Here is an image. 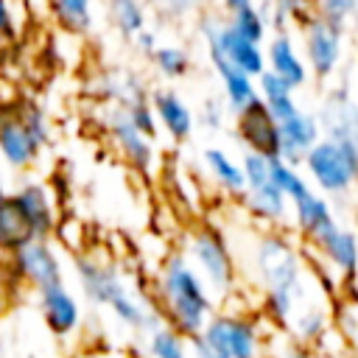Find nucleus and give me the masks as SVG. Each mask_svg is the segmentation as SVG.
I'll use <instances>...</instances> for the list:
<instances>
[{
	"label": "nucleus",
	"mask_w": 358,
	"mask_h": 358,
	"mask_svg": "<svg viewBox=\"0 0 358 358\" xmlns=\"http://www.w3.org/2000/svg\"><path fill=\"white\" fill-rule=\"evenodd\" d=\"M17 204L28 215L36 241H50L53 232L59 229V213H56V199L42 182H25L14 190Z\"/></svg>",
	"instance_id": "12"
},
{
	"label": "nucleus",
	"mask_w": 358,
	"mask_h": 358,
	"mask_svg": "<svg viewBox=\"0 0 358 358\" xmlns=\"http://www.w3.org/2000/svg\"><path fill=\"white\" fill-rule=\"evenodd\" d=\"M151 64L157 67V73L162 78L176 81L190 73V53L182 45H159L151 56Z\"/></svg>",
	"instance_id": "29"
},
{
	"label": "nucleus",
	"mask_w": 358,
	"mask_h": 358,
	"mask_svg": "<svg viewBox=\"0 0 358 358\" xmlns=\"http://www.w3.org/2000/svg\"><path fill=\"white\" fill-rule=\"evenodd\" d=\"M308 56L316 73H330L338 59V34L330 22H310L308 31Z\"/></svg>",
	"instance_id": "19"
},
{
	"label": "nucleus",
	"mask_w": 358,
	"mask_h": 358,
	"mask_svg": "<svg viewBox=\"0 0 358 358\" xmlns=\"http://www.w3.org/2000/svg\"><path fill=\"white\" fill-rule=\"evenodd\" d=\"M36 296H39V313L45 319V327L56 338H70L81 330V322H84L81 302L76 299V294L67 285L45 288Z\"/></svg>",
	"instance_id": "10"
},
{
	"label": "nucleus",
	"mask_w": 358,
	"mask_h": 358,
	"mask_svg": "<svg viewBox=\"0 0 358 358\" xmlns=\"http://www.w3.org/2000/svg\"><path fill=\"white\" fill-rule=\"evenodd\" d=\"M48 11L53 22L67 34L92 31V0H48Z\"/></svg>",
	"instance_id": "20"
},
{
	"label": "nucleus",
	"mask_w": 358,
	"mask_h": 358,
	"mask_svg": "<svg viewBox=\"0 0 358 358\" xmlns=\"http://www.w3.org/2000/svg\"><path fill=\"white\" fill-rule=\"evenodd\" d=\"M268 64H271V73L280 76L291 90L305 84V67H302L299 56L294 53V45L288 36H277L268 45Z\"/></svg>",
	"instance_id": "22"
},
{
	"label": "nucleus",
	"mask_w": 358,
	"mask_h": 358,
	"mask_svg": "<svg viewBox=\"0 0 358 358\" xmlns=\"http://www.w3.org/2000/svg\"><path fill=\"white\" fill-rule=\"evenodd\" d=\"M131 42H134L137 53H143V56H148V59H151V56H154V50L159 48V42H157V34H154V31H148V28H145V31H140V34H137Z\"/></svg>",
	"instance_id": "36"
},
{
	"label": "nucleus",
	"mask_w": 358,
	"mask_h": 358,
	"mask_svg": "<svg viewBox=\"0 0 358 358\" xmlns=\"http://www.w3.org/2000/svg\"><path fill=\"white\" fill-rule=\"evenodd\" d=\"M235 129L252 154H260L266 159H280V123L271 117V112L260 98L252 101L243 112H238Z\"/></svg>",
	"instance_id": "9"
},
{
	"label": "nucleus",
	"mask_w": 358,
	"mask_h": 358,
	"mask_svg": "<svg viewBox=\"0 0 358 358\" xmlns=\"http://www.w3.org/2000/svg\"><path fill=\"white\" fill-rule=\"evenodd\" d=\"M151 305L157 308L159 319L182 333L185 338H193L204 330L210 316L215 313V299L196 274V268L187 263L182 249L171 252L157 274H154V299Z\"/></svg>",
	"instance_id": "1"
},
{
	"label": "nucleus",
	"mask_w": 358,
	"mask_h": 358,
	"mask_svg": "<svg viewBox=\"0 0 358 358\" xmlns=\"http://www.w3.org/2000/svg\"><path fill=\"white\" fill-rule=\"evenodd\" d=\"M260 327L246 313L215 310L204 330L190 338V358H260Z\"/></svg>",
	"instance_id": "3"
},
{
	"label": "nucleus",
	"mask_w": 358,
	"mask_h": 358,
	"mask_svg": "<svg viewBox=\"0 0 358 358\" xmlns=\"http://www.w3.org/2000/svg\"><path fill=\"white\" fill-rule=\"evenodd\" d=\"M260 92H263L260 101L266 103V109L271 112V117L277 123H285V120H291L299 112L296 103H294V98H291V87L280 76H274L271 70H266L260 76Z\"/></svg>",
	"instance_id": "21"
},
{
	"label": "nucleus",
	"mask_w": 358,
	"mask_h": 358,
	"mask_svg": "<svg viewBox=\"0 0 358 358\" xmlns=\"http://www.w3.org/2000/svg\"><path fill=\"white\" fill-rule=\"evenodd\" d=\"M316 243H319L322 255H324L341 274L352 277V274L358 271V238H355L352 232L338 229V227L333 224L327 232H322V235L316 238Z\"/></svg>",
	"instance_id": "18"
},
{
	"label": "nucleus",
	"mask_w": 358,
	"mask_h": 358,
	"mask_svg": "<svg viewBox=\"0 0 358 358\" xmlns=\"http://www.w3.org/2000/svg\"><path fill=\"white\" fill-rule=\"evenodd\" d=\"M162 17L168 20H182V17H190L193 11H199L204 6V0H148Z\"/></svg>",
	"instance_id": "34"
},
{
	"label": "nucleus",
	"mask_w": 358,
	"mask_h": 358,
	"mask_svg": "<svg viewBox=\"0 0 358 358\" xmlns=\"http://www.w3.org/2000/svg\"><path fill=\"white\" fill-rule=\"evenodd\" d=\"M109 22L123 39H134L140 31H145V6L143 0H106Z\"/></svg>",
	"instance_id": "24"
},
{
	"label": "nucleus",
	"mask_w": 358,
	"mask_h": 358,
	"mask_svg": "<svg viewBox=\"0 0 358 358\" xmlns=\"http://www.w3.org/2000/svg\"><path fill=\"white\" fill-rule=\"evenodd\" d=\"M145 352L148 358H190V338L162 322L145 333Z\"/></svg>",
	"instance_id": "25"
},
{
	"label": "nucleus",
	"mask_w": 358,
	"mask_h": 358,
	"mask_svg": "<svg viewBox=\"0 0 358 358\" xmlns=\"http://www.w3.org/2000/svg\"><path fill=\"white\" fill-rule=\"evenodd\" d=\"M0 154L11 168H20V171L31 168L42 154V145L25 129L17 106L0 112Z\"/></svg>",
	"instance_id": "11"
},
{
	"label": "nucleus",
	"mask_w": 358,
	"mask_h": 358,
	"mask_svg": "<svg viewBox=\"0 0 358 358\" xmlns=\"http://www.w3.org/2000/svg\"><path fill=\"white\" fill-rule=\"evenodd\" d=\"M11 266L22 282H28L36 294L53 285H64V263L50 241H31L20 252L11 255Z\"/></svg>",
	"instance_id": "8"
},
{
	"label": "nucleus",
	"mask_w": 358,
	"mask_h": 358,
	"mask_svg": "<svg viewBox=\"0 0 358 358\" xmlns=\"http://www.w3.org/2000/svg\"><path fill=\"white\" fill-rule=\"evenodd\" d=\"M17 109H20V117H22V123H25V129L31 131V137L45 148V145L50 143V123H48L45 109H42L36 101H20Z\"/></svg>",
	"instance_id": "31"
},
{
	"label": "nucleus",
	"mask_w": 358,
	"mask_h": 358,
	"mask_svg": "<svg viewBox=\"0 0 358 358\" xmlns=\"http://www.w3.org/2000/svg\"><path fill=\"white\" fill-rule=\"evenodd\" d=\"M268 168H271V182L277 185V190H280L285 199L299 201L302 196L310 193L308 185H305V179H302L288 162H282V159H268Z\"/></svg>",
	"instance_id": "30"
},
{
	"label": "nucleus",
	"mask_w": 358,
	"mask_h": 358,
	"mask_svg": "<svg viewBox=\"0 0 358 358\" xmlns=\"http://www.w3.org/2000/svg\"><path fill=\"white\" fill-rule=\"evenodd\" d=\"M17 34H20V25H17L11 0H0V39L11 42V39H17Z\"/></svg>",
	"instance_id": "35"
},
{
	"label": "nucleus",
	"mask_w": 358,
	"mask_h": 358,
	"mask_svg": "<svg viewBox=\"0 0 358 358\" xmlns=\"http://www.w3.org/2000/svg\"><path fill=\"white\" fill-rule=\"evenodd\" d=\"M294 210H296V227L308 238H313V241L333 227V215H330L327 201L319 199V196H313V193H308L299 201H294Z\"/></svg>",
	"instance_id": "23"
},
{
	"label": "nucleus",
	"mask_w": 358,
	"mask_h": 358,
	"mask_svg": "<svg viewBox=\"0 0 358 358\" xmlns=\"http://www.w3.org/2000/svg\"><path fill=\"white\" fill-rule=\"evenodd\" d=\"M221 6L229 11V17L232 14H238V11H243V8H255V0H221Z\"/></svg>",
	"instance_id": "40"
},
{
	"label": "nucleus",
	"mask_w": 358,
	"mask_h": 358,
	"mask_svg": "<svg viewBox=\"0 0 358 358\" xmlns=\"http://www.w3.org/2000/svg\"><path fill=\"white\" fill-rule=\"evenodd\" d=\"M204 112H207V115H201V120H204L207 126H218V123H221V112L215 109V103H213V101L207 103V109H204Z\"/></svg>",
	"instance_id": "41"
},
{
	"label": "nucleus",
	"mask_w": 358,
	"mask_h": 358,
	"mask_svg": "<svg viewBox=\"0 0 358 358\" xmlns=\"http://www.w3.org/2000/svg\"><path fill=\"white\" fill-rule=\"evenodd\" d=\"M282 358H313V355H310V350H308L305 344H296V341H294V344H288V347L282 350Z\"/></svg>",
	"instance_id": "39"
},
{
	"label": "nucleus",
	"mask_w": 358,
	"mask_h": 358,
	"mask_svg": "<svg viewBox=\"0 0 358 358\" xmlns=\"http://www.w3.org/2000/svg\"><path fill=\"white\" fill-rule=\"evenodd\" d=\"M73 271H76V280L81 285V294L95 308H109L117 296H123L129 291L123 271L112 260L95 257L90 252H78L73 257Z\"/></svg>",
	"instance_id": "6"
},
{
	"label": "nucleus",
	"mask_w": 358,
	"mask_h": 358,
	"mask_svg": "<svg viewBox=\"0 0 358 358\" xmlns=\"http://www.w3.org/2000/svg\"><path fill=\"white\" fill-rule=\"evenodd\" d=\"M255 271L263 282V313L288 324L302 299V263L282 235H263L255 246Z\"/></svg>",
	"instance_id": "2"
},
{
	"label": "nucleus",
	"mask_w": 358,
	"mask_h": 358,
	"mask_svg": "<svg viewBox=\"0 0 358 358\" xmlns=\"http://www.w3.org/2000/svg\"><path fill=\"white\" fill-rule=\"evenodd\" d=\"M229 25L235 28V34H241L252 45H260L263 36H266V20H263V14L257 8H243V11L232 14Z\"/></svg>",
	"instance_id": "32"
},
{
	"label": "nucleus",
	"mask_w": 358,
	"mask_h": 358,
	"mask_svg": "<svg viewBox=\"0 0 358 358\" xmlns=\"http://www.w3.org/2000/svg\"><path fill=\"white\" fill-rule=\"evenodd\" d=\"M305 162H308V171L313 173V179L324 190H341L358 173V154H355L352 143H347V140L316 143L308 151Z\"/></svg>",
	"instance_id": "7"
},
{
	"label": "nucleus",
	"mask_w": 358,
	"mask_h": 358,
	"mask_svg": "<svg viewBox=\"0 0 358 358\" xmlns=\"http://www.w3.org/2000/svg\"><path fill=\"white\" fill-rule=\"evenodd\" d=\"M288 324H291V330H294L296 344H305V347H308V344H316V341L324 338V333H327V313H324L322 308L308 305V308L296 310Z\"/></svg>",
	"instance_id": "28"
},
{
	"label": "nucleus",
	"mask_w": 358,
	"mask_h": 358,
	"mask_svg": "<svg viewBox=\"0 0 358 358\" xmlns=\"http://www.w3.org/2000/svg\"><path fill=\"white\" fill-rule=\"evenodd\" d=\"M126 115H129V120L134 123V129H137L143 137H148V140L157 137V115H154L148 98H145V101H137V103H131V106H126Z\"/></svg>",
	"instance_id": "33"
},
{
	"label": "nucleus",
	"mask_w": 358,
	"mask_h": 358,
	"mask_svg": "<svg viewBox=\"0 0 358 358\" xmlns=\"http://www.w3.org/2000/svg\"><path fill=\"white\" fill-rule=\"evenodd\" d=\"M76 358H134L126 350H115V347H90L84 352H78Z\"/></svg>",
	"instance_id": "38"
},
{
	"label": "nucleus",
	"mask_w": 358,
	"mask_h": 358,
	"mask_svg": "<svg viewBox=\"0 0 358 358\" xmlns=\"http://www.w3.org/2000/svg\"><path fill=\"white\" fill-rule=\"evenodd\" d=\"M322 6H324V14L330 17V25H336L355 6V0H322Z\"/></svg>",
	"instance_id": "37"
},
{
	"label": "nucleus",
	"mask_w": 358,
	"mask_h": 358,
	"mask_svg": "<svg viewBox=\"0 0 358 358\" xmlns=\"http://www.w3.org/2000/svg\"><path fill=\"white\" fill-rule=\"evenodd\" d=\"M148 103H151V109L157 115V123L168 131L171 140H179L182 143V140H187L193 134L196 117H193L187 101L176 90H171V87H154L148 92Z\"/></svg>",
	"instance_id": "13"
},
{
	"label": "nucleus",
	"mask_w": 358,
	"mask_h": 358,
	"mask_svg": "<svg viewBox=\"0 0 358 358\" xmlns=\"http://www.w3.org/2000/svg\"><path fill=\"white\" fill-rule=\"evenodd\" d=\"M199 31H201L207 48L218 50L235 70L246 73L249 78H255V76L260 78L266 73V56H263L260 45H252L241 34H235L229 20H210V17H204L199 22Z\"/></svg>",
	"instance_id": "5"
},
{
	"label": "nucleus",
	"mask_w": 358,
	"mask_h": 358,
	"mask_svg": "<svg viewBox=\"0 0 358 358\" xmlns=\"http://www.w3.org/2000/svg\"><path fill=\"white\" fill-rule=\"evenodd\" d=\"M316 120L310 115L296 112L291 120L280 123V159L282 162H299L308 157V151L316 145Z\"/></svg>",
	"instance_id": "17"
},
{
	"label": "nucleus",
	"mask_w": 358,
	"mask_h": 358,
	"mask_svg": "<svg viewBox=\"0 0 358 358\" xmlns=\"http://www.w3.org/2000/svg\"><path fill=\"white\" fill-rule=\"evenodd\" d=\"M31 241H36V235H34L28 215L17 204L14 193H6L0 199V252L14 255Z\"/></svg>",
	"instance_id": "15"
},
{
	"label": "nucleus",
	"mask_w": 358,
	"mask_h": 358,
	"mask_svg": "<svg viewBox=\"0 0 358 358\" xmlns=\"http://www.w3.org/2000/svg\"><path fill=\"white\" fill-rule=\"evenodd\" d=\"M201 159H204L210 176H213L227 193H241V190H246L243 171H241V165H235V162L229 159V154H224L221 148H204V151H201Z\"/></svg>",
	"instance_id": "26"
},
{
	"label": "nucleus",
	"mask_w": 358,
	"mask_h": 358,
	"mask_svg": "<svg viewBox=\"0 0 358 358\" xmlns=\"http://www.w3.org/2000/svg\"><path fill=\"white\" fill-rule=\"evenodd\" d=\"M3 196H6V187H3V182H0V199H3Z\"/></svg>",
	"instance_id": "42"
},
{
	"label": "nucleus",
	"mask_w": 358,
	"mask_h": 358,
	"mask_svg": "<svg viewBox=\"0 0 358 358\" xmlns=\"http://www.w3.org/2000/svg\"><path fill=\"white\" fill-rule=\"evenodd\" d=\"M207 56H210V62H213V67H215V73H218V78H221V84H224V98H227V103H229V109H232L235 115L243 112L252 101L260 98L257 90H255V84H252V78H249L246 73L235 70L218 50H210V48H207Z\"/></svg>",
	"instance_id": "16"
},
{
	"label": "nucleus",
	"mask_w": 358,
	"mask_h": 358,
	"mask_svg": "<svg viewBox=\"0 0 358 358\" xmlns=\"http://www.w3.org/2000/svg\"><path fill=\"white\" fill-rule=\"evenodd\" d=\"M106 126H109V137H112V143L117 145V151L123 154V159H126L134 171L148 173L151 165H154V145H151L148 137H143V134L134 129V123L129 120L126 109H115Z\"/></svg>",
	"instance_id": "14"
},
{
	"label": "nucleus",
	"mask_w": 358,
	"mask_h": 358,
	"mask_svg": "<svg viewBox=\"0 0 358 358\" xmlns=\"http://www.w3.org/2000/svg\"><path fill=\"white\" fill-rule=\"evenodd\" d=\"M182 255L196 268V274L201 277V282L207 285L213 299H224L232 294L235 280H238L235 257H232L229 243L218 227H213L207 221L196 224L185 238Z\"/></svg>",
	"instance_id": "4"
},
{
	"label": "nucleus",
	"mask_w": 358,
	"mask_h": 358,
	"mask_svg": "<svg viewBox=\"0 0 358 358\" xmlns=\"http://www.w3.org/2000/svg\"><path fill=\"white\" fill-rule=\"evenodd\" d=\"M246 207L263 221H280L285 215V196L274 182H266L260 187H246Z\"/></svg>",
	"instance_id": "27"
}]
</instances>
